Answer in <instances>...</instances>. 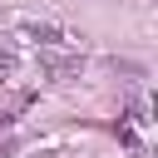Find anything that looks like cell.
Returning a JSON list of instances; mask_svg holds the SVG:
<instances>
[{"mask_svg":"<svg viewBox=\"0 0 158 158\" xmlns=\"http://www.w3.org/2000/svg\"><path fill=\"white\" fill-rule=\"evenodd\" d=\"M20 35H25V40H35V44H59V30H54V25H35V20H25V25H20Z\"/></svg>","mask_w":158,"mask_h":158,"instance_id":"cell-1","label":"cell"},{"mask_svg":"<svg viewBox=\"0 0 158 158\" xmlns=\"http://www.w3.org/2000/svg\"><path fill=\"white\" fill-rule=\"evenodd\" d=\"M10 74H15V54H10V49H0V84H5Z\"/></svg>","mask_w":158,"mask_h":158,"instance_id":"cell-2","label":"cell"},{"mask_svg":"<svg viewBox=\"0 0 158 158\" xmlns=\"http://www.w3.org/2000/svg\"><path fill=\"white\" fill-rule=\"evenodd\" d=\"M5 128H10V114H0V133H5Z\"/></svg>","mask_w":158,"mask_h":158,"instance_id":"cell-3","label":"cell"}]
</instances>
